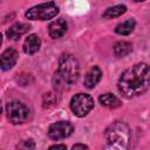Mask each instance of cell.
Instances as JSON below:
<instances>
[{
  "label": "cell",
  "mask_w": 150,
  "mask_h": 150,
  "mask_svg": "<svg viewBox=\"0 0 150 150\" xmlns=\"http://www.w3.org/2000/svg\"><path fill=\"white\" fill-rule=\"evenodd\" d=\"M150 83V69L144 62L136 63L127 69L118 80V90L127 97L132 98L144 94Z\"/></svg>",
  "instance_id": "1"
},
{
  "label": "cell",
  "mask_w": 150,
  "mask_h": 150,
  "mask_svg": "<svg viewBox=\"0 0 150 150\" xmlns=\"http://www.w3.org/2000/svg\"><path fill=\"white\" fill-rule=\"evenodd\" d=\"M105 145L102 150H128L130 145L131 132L127 123L116 121L110 124L105 132Z\"/></svg>",
  "instance_id": "2"
},
{
  "label": "cell",
  "mask_w": 150,
  "mask_h": 150,
  "mask_svg": "<svg viewBox=\"0 0 150 150\" xmlns=\"http://www.w3.org/2000/svg\"><path fill=\"white\" fill-rule=\"evenodd\" d=\"M80 76V64L77 59L71 54H62L59 60V68L55 74L57 88H66L74 84Z\"/></svg>",
  "instance_id": "3"
},
{
  "label": "cell",
  "mask_w": 150,
  "mask_h": 150,
  "mask_svg": "<svg viewBox=\"0 0 150 150\" xmlns=\"http://www.w3.org/2000/svg\"><path fill=\"white\" fill-rule=\"evenodd\" d=\"M59 14V7L55 2L49 1L29 8L26 12V18L29 20H49Z\"/></svg>",
  "instance_id": "4"
},
{
  "label": "cell",
  "mask_w": 150,
  "mask_h": 150,
  "mask_svg": "<svg viewBox=\"0 0 150 150\" xmlns=\"http://www.w3.org/2000/svg\"><path fill=\"white\" fill-rule=\"evenodd\" d=\"M7 118L13 124H21L28 120L29 109L28 107L20 101H11L6 105Z\"/></svg>",
  "instance_id": "5"
},
{
  "label": "cell",
  "mask_w": 150,
  "mask_h": 150,
  "mask_svg": "<svg viewBox=\"0 0 150 150\" xmlns=\"http://www.w3.org/2000/svg\"><path fill=\"white\" fill-rule=\"evenodd\" d=\"M94 108V100L88 94H76L70 100V109L77 117L86 116Z\"/></svg>",
  "instance_id": "6"
},
{
  "label": "cell",
  "mask_w": 150,
  "mask_h": 150,
  "mask_svg": "<svg viewBox=\"0 0 150 150\" xmlns=\"http://www.w3.org/2000/svg\"><path fill=\"white\" fill-rule=\"evenodd\" d=\"M74 131V127L68 121H59L49 125L48 128V136L54 141L63 139L70 136Z\"/></svg>",
  "instance_id": "7"
},
{
  "label": "cell",
  "mask_w": 150,
  "mask_h": 150,
  "mask_svg": "<svg viewBox=\"0 0 150 150\" xmlns=\"http://www.w3.org/2000/svg\"><path fill=\"white\" fill-rule=\"evenodd\" d=\"M18 57H19V54L14 48H7L0 55V68L2 70H8L13 68V66L18 61Z\"/></svg>",
  "instance_id": "8"
},
{
  "label": "cell",
  "mask_w": 150,
  "mask_h": 150,
  "mask_svg": "<svg viewBox=\"0 0 150 150\" xmlns=\"http://www.w3.org/2000/svg\"><path fill=\"white\" fill-rule=\"evenodd\" d=\"M66 32H67V22L63 19L54 20L53 22H50V25L48 27V33H49L50 38H53V39H59L61 36H63Z\"/></svg>",
  "instance_id": "9"
},
{
  "label": "cell",
  "mask_w": 150,
  "mask_h": 150,
  "mask_svg": "<svg viewBox=\"0 0 150 150\" xmlns=\"http://www.w3.org/2000/svg\"><path fill=\"white\" fill-rule=\"evenodd\" d=\"M41 47V40L36 34H30L23 42V52L28 55H33L39 52Z\"/></svg>",
  "instance_id": "10"
},
{
  "label": "cell",
  "mask_w": 150,
  "mask_h": 150,
  "mask_svg": "<svg viewBox=\"0 0 150 150\" xmlns=\"http://www.w3.org/2000/svg\"><path fill=\"white\" fill-rule=\"evenodd\" d=\"M28 30H29V25L22 23V22H16L7 29L6 34H7L8 39H11V40H19Z\"/></svg>",
  "instance_id": "11"
},
{
  "label": "cell",
  "mask_w": 150,
  "mask_h": 150,
  "mask_svg": "<svg viewBox=\"0 0 150 150\" xmlns=\"http://www.w3.org/2000/svg\"><path fill=\"white\" fill-rule=\"evenodd\" d=\"M101 77H102V71L101 69L97 67V66H94L91 67L88 73L86 74V77H84V86L89 89L94 88L100 81H101Z\"/></svg>",
  "instance_id": "12"
},
{
  "label": "cell",
  "mask_w": 150,
  "mask_h": 150,
  "mask_svg": "<svg viewBox=\"0 0 150 150\" xmlns=\"http://www.w3.org/2000/svg\"><path fill=\"white\" fill-rule=\"evenodd\" d=\"M98 101L100 103L103 105V107H107V108H117L121 105V101L112 94L110 93H105L103 95H101L98 97Z\"/></svg>",
  "instance_id": "13"
},
{
  "label": "cell",
  "mask_w": 150,
  "mask_h": 150,
  "mask_svg": "<svg viewBox=\"0 0 150 150\" xmlns=\"http://www.w3.org/2000/svg\"><path fill=\"white\" fill-rule=\"evenodd\" d=\"M132 50V45L128 41H118L114 45V53L116 56L123 57L130 54Z\"/></svg>",
  "instance_id": "14"
},
{
  "label": "cell",
  "mask_w": 150,
  "mask_h": 150,
  "mask_svg": "<svg viewBox=\"0 0 150 150\" xmlns=\"http://www.w3.org/2000/svg\"><path fill=\"white\" fill-rule=\"evenodd\" d=\"M135 25H136V22L134 19H128V20L118 23L115 28V32L120 35H129L134 30Z\"/></svg>",
  "instance_id": "15"
},
{
  "label": "cell",
  "mask_w": 150,
  "mask_h": 150,
  "mask_svg": "<svg viewBox=\"0 0 150 150\" xmlns=\"http://www.w3.org/2000/svg\"><path fill=\"white\" fill-rule=\"evenodd\" d=\"M127 12V7L124 5H115L112 7H109L105 9V12L102 14L103 18L105 19H112V18H118L122 14Z\"/></svg>",
  "instance_id": "16"
},
{
  "label": "cell",
  "mask_w": 150,
  "mask_h": 150,
  "mask_svg": "<svg viewBox=\"0 0 150 150\" xmlns=\"http://www.w3.org/2000/svg\"><path fill=\"white\" fill-rule=\"evenodd\" d=\"M34 149H35V142L32 138L21 141L15 148V150H34Z\"/></svg>",
  "instance_id": "17"
},
{
  "label": "cell",
  "mask_w": 150,
  "mask_h": 150,
  "mask_svg": "<svg viewBox=\"0 0 150 150\" xmlns=\"http://www.w3.org/2000/svg\"><path fill=\"white\" fill-rule=\"evenodd\" d=\"M71 150H89V149H88V146H87V145L81 144V143H77V144L73 145Z\"/></svg>",
  "instance_id": "18"
},
{
  "label": "cell",
  "mask_w": 150,
  "mask_h": 150,
  "mask_svg": "<svg viewBox=\"0 0 150 150\" xmlns=\"http://www.w3.org/2000/svg\"><path fill=\"white\" fill-rule=\"evenodd\" d=\"M48 150H67V148H66V145H63V144H55V145L49 146Z\"/></svg>",
  "instance_id": "19"
},
{
  "label": "cell",
  "mask_w": 150,
  "mask_h": 150,
  "mask_svg": "<svg viewBox=\"0 0 150 150\" xmlns=\"http://www.w3.org/2000/svg\"><path fill=\"white\" fill-rule=\"evenodd\" d=\"M1 43H2V38H1V34H0V46H1Z\"/></svg>",
  "instance_id": "20"
},
{
  "label": "cell",
  "mask_w": 150,
  "mask_h": 150,
  "mask_svg": "<svg viewBox=\"0 0 150 150\" xmlns=\"http://www.w3.org/2000/svg\"><path fill=\"white\" fill-rule=\"evenodd\" d=\"M0 114H1V102H0Z\"/></svg>",
  "instance_id": "21"
}]
</instances>
